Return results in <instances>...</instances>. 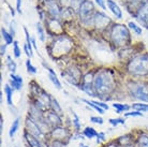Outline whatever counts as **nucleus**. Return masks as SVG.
Here are the masks:
<instances>
[{
    "mask_svg": "<svg viewBox=\"0 0 148 147\" xmlns=\"http://www.w3.org/2000/svg\"><path fill=\"white\" fill-rule=\"evenodd\" d=\"M92 86L100 98H106L115 88L114 73L110 70H101L93 78Z\"/></svg>",
    "mask_w": 148,
    "mask_h": 147,
    "instance_id": "nucleus-1",
    "label": "nucleus"
},
{
    "mask_svg": "<svg viewBox=\"0 0 148 147\" xmlns=\"http://www.w3.org/2000/svg\"><path fill=\"white\" fill-rule=\"evenodd\" d=\"M111 39L114 45L119 46V47L129 45L131 42V36H130L129 29L125 25L115 24L111 29Z\"/></svg>",
    "mask_w": 148,
    "mask_h": 147,
    "instance_id": "nucleus-2",
    "label": "nucleus"
},
{
    "mask_svg": "<svg viewBox=\"0 0 148 147\" xmlns=\"http://www.w3.org/2000/svg\"><path fill=\"white\" fill-rule=\"evenodd\" d=\"M128 71L132 75L144 76L148 74V55H137L130 60L128 63Z\"/></svg>",
    "mask_w": 148,
    "mask_h": 147,
    "instance_id": "nucleus-3",
    "label": "nucleus"
},
{
    "mask_svg": "<svg viewBox=\"0 0 148 147\" xmlns=\"http://www.w3.org/2000/svg\"><path fill=\"white\" fill-rule=\"evenodd\" d=\"M73 47V41L68 36H59L56 38V40L52 43V54L54 57H62L68 54Z\"/></svg>",
    "mask_w": 148,
    "mask_h": 147,
    "instance_id": "nucleus-4",
    "label": "nucleus"
},
{
    "mask_svg": "<svg viewBox=\"0 0 148 147\" xmlns=\"http://www.w3.org/2000/svg\"><path fill=\"white\" fill-rule=\"evenodd\" d=\"M129 89L131 95L134 98L148 102V84H145V83H130Z\"/></svg>",
    "mask_w": 148,
    "mask_h": 147,
    "instance_id": "nucleus-5",
    "label": "nucleus"
},
{
    "mask_svg": "<svg viewBox=\"0 0 148 147\" xmlns=\"http://www.w3.org/2000/svg\"><path fill=\"white\" fill-rule=\"evenodd\" d=\"M63 78H66L69 83L73 85H78L79 84V81H81V77H82V73L81 70H78V68L76 67H70L68 68L66 71H63L61 73Z\"/></svg>",
    "mask_w": 148,
    "mask_h": 147,
    "instance_id": "nucleus-6",
    "label": "nucleus"
},
{
    "mask_svg": "<svg viewBox=\"0 0 148 147\" xmlns=\"http://www.w3.org/2000/svg\"><path fill=\"white\" fill-rule=\"evenodd\" d=\"M95 12V5L91 1L85 0L83 3H82L79 10H78V14L79 17L83 21V23L88 22L89 19H93V15H91Z\"/></svg>",
    "mask_w": 148,
    "mask_h": 147,
    "instance_id": "nucleus-7",
    "label": "nucleus"
},
{
    "mask_svg": "<svg viewBox=\"0 0 148 147\" xmlns=\"http://www.w3.org/2000/svg\"><path fill=\"white\" fill-rule=\"evenodd\" d=\"M26 127H27V132H29L30 134H32L34 136L38 137L39 140L44 141L43 139H44L45 134L41 131V129H40V127H39V125L37 124V122L34 120L30 116L27 117V119H26Z\"/></svg>",
    "mask_w": 148,
    "mask_h": 147,
    "instance_id": "nucleus-8",
    "label": "nucleus"
},
{
    "mask_svg": "<svg viewBox=\"0 0 148 147\" xmlns=\"http://www.w3.org/2000/svg\"><path fill=\"white\" fill-rule=\"evenodd\" d=\"M111 24V19L102 12H96L93 14V26L97 29H104Z\"/></svg>",
    "mask_w": 148,
    "mask_h": 147,
    "instance_id": "nucleus-9",
    "label": "nucleus"
},
{
    "mask_svg": "<svg viewBox=\"0 0 148 147\" xmlns=\"http://www.w3.org/2000/svg\"><path fill=\"white\" fill-rule=\"evenodd\" d=\"M47 30L49 33H52L54 36H62L63 34V28L61 23L59 22L58 19H49L47 21Z\"/></svg>",
    "mask_w": 148,
    "mask_h": 147,
    "instance_id": "nucleus-10",
    "label": "nucleus"
},
{
    "mask_svg": "<svg viewBox=\"0 0 148 147\" xmlns=\"http://www.w3.org/2000/svg\"><path fill=\"white\" fill-rule=\"evenodd\" d=\"M44 118H45V120H46V122H47L52 128H55V127H58V126L61 125L60 115H58L56 112H54V111H47V112H45Z\"/></svg>",
    "mask_w": 148,
    "mask_h": 147,
    "instance_id": "nucleus-11",
    "label": "nucleus"
},
{
    "mask_svg": "<svg viewBox=\"0 0 148 147\" xmlns=\"http://www.w3.org/2000/svg\"><path fill=\"white\" fill-rule=\"evenodd\" d=\"M51 135H52V139L54 141H58V142H63V140L68 139L69 136V132H68L67 129L62 128V127H55V128L52 129L51 131Z\"/></svg>",
    "mask_w": 148,
    "mask_h": 147,
    "instance_id": "nucleus-12",
    "label": "nucleus"
},
{
    "mask_svg": "<svg viewBox=\"0 0 148 147\" xmlns=\"http://www.w3.org/2000/svg\"><path fill=\"white\" fill-rule=\"evenodd\" d=\"M135 16H136L138 22H141V24H143V25L146 26L148 28V1L143 3L140 7Z\"/></svg>",
    "mask_w": 148,
    "mask_h": 147,
    "instance_id": "nucleus-13",
    "label": "nucleus"
},
{
    "mask_svg": "<svg viewBox=\"0 0 148 147\" xmlns=\"http://www.w3.org/2000/svg\"><path fill=\"white\" fill-rule=\"evenodd\" d=\"M46 7H47V11L51 14L53 19H58L60 17V13H61V9L59 8L58 3L55 0H51L46 2Z\"/></svg>",
    "mask_w": 148,
    "mask_h": 147,
    "instance_id": "nucleus-14",
    "label": "nucleus"
},
{
    "mask_svg": "<svg viewBox=\"0 0 148 147\" xmlns=\"http://www.w3.org/2000/svg\"><path fill=\"white\" fill-rule=\"evenodd\" d=\"M25 139H26L27 143H28V145L30 147H43V142L44 141L39 140L38 137L30 134L29 132L25 133Z\"/></svg>",
    "mask_w": 148,
    "mask_h": 147,
    "instance_id": "nucleus-15",
    "label": "nucleus"
},
{
    "mask_svg": "<svg viewBox=\"0 0 148 147\" xmlns=\"http://www.w3.org/2000/svg\"><path fill=\"white\" fill-rule=\"evenodd\" d=\"M106 3H108V7L112 11V13H113L117 19H121L122 12H121V10H120V8H119L118 4L116 3L114 0H106Z\"/></svg>",
    "mask_w": 148,
    "mask_h": 147,
    "instance_id": "nucleus-16",
    "label": "nucleus"
},
{
    "mask_svg": "<svg viewBox=\"0 0 148 147\" xmlns=\"http://www.w3.org/2000/svg\"><path fill=\"white\" fill-rule=\"evenodd\" d=\"M10 84H11L12 88L16 89V90H21L23 87V78L19 75H15L11 74V78H10Z\"/></svg>",
    "mask_w": 148,
    "mask_h": 147,
    "instance_id": "nucleus-17",
    "label": "nucleus"
},
{
    "mask_svg": "<svg viewBox=\"0 0 148 147\" xmlns=\"http://www.w3.org/2000/svg\"><path fill=\"white\" fill-rule=\"evenodd\" d=\"M48 72H49V74H48V77L51 78V81H52V83L54 85H55V87L57 89H61V84H60L59 80L57 78V75L55 74V72L51 69V68H48Z\"/></svg>",
    "mask_w": 148,
    "mask_h": 147,
    "instance_id": "nucleus-18",
    "label": "nucleus"
},
{
    "mask_svg": "<svg viewBox=\"0 0 148 147\" xmlns=\"http://www.w3.org/2000/svg\"><path fill=\"white\" fill-rule=\"evenodd\" d=\"M1 33H2V37H3L4 41H5V44L9 45V44L14 43V41H13V36H12L11 33L8 32L4 28H1Z\"/></svg>",
    "mask_w": 148,
    "mask_h": 147,
    "instance_id": "nucleus-19",
    "label": "nucleus"
},
{
    "mask_svg": "<svg viewBox=\"0 0 148 147\" xmlns=\"http://www.w3.org/2000/svg\"><path fill=\"white\" fill-rule=\"evenodd\" d=\"M4 92L7 95V102L9 105H12L13 104V101H12V95H13V88L10 87L9 85H5L4 86Z\"/></svg>",
    "mask_w": 148,
    "mask_h": 147,
    "instance_id": "nucleus-20",
    "label": "nucleus"
},
{
    "mask_svg": "<svg viewBox=\"0 0 148 147\" xmlns=\"http://www.w3.org/2000/svg\"><path fill=\"white\" fill-rule=\"evenodd\" d=\"M51 107H52V111L56 112L58 115L62 114V110H61V107H60V105L58 104L57 100L54 99V98H52V99H51Z\"/></svg>",
    "mask_w": 148,
    "mask_h": 147,
    "instance_id": "nucleus-21",
    "label": "nucleus"
},
{
    "mask_svg": "<svg viewBox=\"0 0 148 147\" xmlns=\"http://www.w3.org/2000/svg\"><path fill=\"white\" fill-rule=\"evenodd\" d=\"M18 127H19V118H16L14 122H13V124H12L11 128H10L9 135L11 136V137H13V136H14V134L16 133V131H17Z\"/></svg>",
    "mask_w": 148,
    "mask_h": 147,
    "instance_id": "nucleus-22",
    "label": "nucleus"
},
{
    "mask_svg": "<svg viewBox=\"0 0 148 147\" xmlns=\"http://www.w3.org/2000/svg\"><path fill=\"white\" fill-rule=\"evenodd\" d=\"M84 134H85L86 137H88V139H92V137H95V136H98L99 133L97 132L93 128H89V127H87V128L84 130Z\"/></svg>",
    "mask_w": 148,
    "mask_h": 147,
    "instance_id": "nucleus-23",
    "label": "nucleus"
},
{
    "mask_svg": "<svg viewBox=\"0 0 148 147\" xmlns=\"http://www.w3.org/2000/svg\"><path fill=\"white\" fill-rule=\"evenodd\" d=\"M137 144H138V147H148V135L146 134L140 135L137 140Z\"/></svg>",
    "mask_w": 148,
    "mask_h": 147,
    "instance_id": "nucleus-24",
    "label": "nucleus"
},
{
    "mask_svg": "<svg viewBox=\"0 0 148 147\" xmlns=\"http://www.w3.org/2000/svg\"><path fill=\"white\" fill-rule=\"evenodd\" d=\"M113 107L116 109L117 113H120V112H123V111H128L130 109L129 105H127V104H120V103H114Z\"/></svg>",
    "mask_w": 148,
    "mask_h": 147,
    "instance_id": "nucleus-25",
    "label": "nucleus"
},
{
    "mask_svg": "<svg viewBox=\"0 0 148 147\" xmlns=\"http://www.w3.org/2000/svg\"><path fill=\"white\" fill-rule=\"evenodd\" d=\"M133 109L137 110L138 112H147V111H148V104L135 103V104H133Z\"/></svg>",
    "mask_w": 148,
    "mask_h": 147,
    "instance_id": "nucleus-26",
    "label": "nucleus"
},
{
    "mask_svg": "<svg viewBox=\"0 0 148 147\" xmlns=\"http://www.w3.org/2000/svg\"><path fill=\"white\" fill-rule=\"evenodd\" d=\"M84 1H85V0H72V1H71V8L73 9L74 11H78L82 3H83Z\"/></svg>",
    "mask_w": 148,
    "mask_h": 147,
    "instance_id": "nucleus-27",
    "label": "nucleus"
},
{
    "mask_svg": "<svg viewBox=\"0 0 148 147\" xmlns=\"http://www.w3.org/2000/svg\"><path fill=\"white\" fill-rule=\"evenodd\" d=\"M37 31H38V36L40 38V40L42 42H44L45 40V32H44V29H43V27L41 26V24H37Z\"/></svg>",
    "mask_w": 148,
    "mask_h": 147,
    "instance_id": "nucleus-28",
    "label": "nucleus"
},
{
    "mask_svg": "<svg viewBox=\"0 0 148 147\" xmlns=\"http://www.w3.org/2000/svg\"><path fill=\"white\" fill-rule=\"evenodd\" d=\"M129 27L132 30H134V32L136 33V34H138V36H141V34H142V28H141V27H138L135 23L130 22L129 23Z\"/></svg>",
    "mask_w": 148,
    "mask_h": 147,
    "instance_id": "nucleus-29",
    "label": "nucleus"
},
{
    "mask_svg": "<svg viewBox=\"0 0 148 147\" xmlns=\"http://www.w3.org/2000/svg\"><path fill=\"white\" fill-rule=\"evenodd\" d=\"M83 101H84L85 103H87L88 105H90V106L92 107V109H95L96 111H98L100 114H103V110H102L100 106H98V105H97V104L93 102V101H88V100H83Z\"/></svg>",
    "mask_w": 148,
    "mask_h": 147,
    "instance_id": "nucleus-30",
    "label": "nucleus"
},
{
    "mask_svg": "<svg viewBox=\"0 0 148 147\" xmlns=\"http://www.w3.org/2000/svg\"><path fill=\"white\" fill-rule=\"evenodd\" d=\"M7 65H8V67H9V69H10V71L14 73L15 71H16V63H14V60H12L11 57H8Z\"/></svg>",
    "mask_w": 148,
    "mask_h": 147,
    "instance_id": "nucleus-31",
    "label": "nucleus"
},
{
    "mask_svg": "<svg viewBox=\"0 0 148 147\" xmlns=\"http://www.w3.org/2000/svg\"><path fill=\"white\" fill-rule=\"evenodd\" d=\"M26 67H27V71L31 74H36L37 73V69H36V67H34L31 65V61H30L29 59L26 61Z\"/></svg>",
    "mask_w": 148,
    "mask_h": 147,
    "instance_id": "nucleus-32",
    "label": "nucleus"
},
{
    "mask_svg": "<svg viewBox=\"0 0 148 147\" xmlns=\"http://www.w3.org/2000/svg\"><path fill=\"white\" fill-rule=\"evenodd\" d=\"M13 46H14V56L16 58L21 57V49H19V47H18V42H17V41H14Z\"/></svg>",
    "mask_w": 148,
    "mask_h": 147,
    "instance_id": "nucleus-33",
    "label": "nucleus"
},
{
    "mask_svg": "<svg viewBox=\"0 0 148 147\" xmlns=\"http://www.w3.org/2000/svg\"><path fill=\"white\" fill-rule=\"evenodd\" d=\"M110 122H111L112 125L114 126H117L118 124H125V120L123 119H121V118H117V119H110Z\"/></svg>",
    "mask_w": 148,
    "mask_h": 147,
    "instance_id": "nucleus-34",
    "label": "nucleus"
},
{
    "mask_svg": "<svg viewBox=\"0 0 148 147\" xmlns=\"http://www.w3.org/2000/svg\"><path fill=\"white\" fill-rule=\"evenodd\" d=\"M63 8H71V1L72 0H59Z\"/></svg>",
    "mask_w": 148,
    "mask_h": 147,
    "instance_id": "nucleus-35",
    "label": "nucleus"
},
{
    "mask_svg": "<svg viewBox=\"0 0 148 147\" xmlns=\"http://www.w3.org/2000/svg\"><path fill=\"white\" fill-rule=\"evenodd\" d=\"M90 120L92 122H96V124H99V125H102L103 124V119L100 117H91L90 118Z\"/></svg>",
    "mask_w": 148,
    "mask_h": 147,
    "instance_id": "nucleus-36",
    "label": "nucleus"
},
{
    "mask_svg": "<svg viewBox=\"0 0 148 147\" xmlns=\"http://www.w3.org/2000/svg\"><path fill=\"white\" fill-rule=\"evenodd\" d=\"M93 102L96 103L98 106H100L102 110H108V104H105V103H102V102H98V101H93Z\"/></svg>",
    "mask_w": 148,
    "mask_h": 147,
    "instance_id": "nucleus-37",
    "label": "nucleus"
},
{
    "mask_svg": "<svg viewBox=\"0 0 148 147\" xmlns=\"http://www.w3.org/2000/svg\"><path fill=\"white\" fill-rule=\"evenodd\" d=\"M126 116H143L142 112H131V113H126Z\"/></svg>",
    "mask_w": 148,
    "mask_h": 147,
    "instance_id": "nucleus-38",
    "label": "nucleus"
},
{
    "mask_svg": "<svg viewBox=\"0 0 148 147\" xmlns=\"http://www.w3.org/2000/svg\"><path fill=\"white\" fill-rule=\"evenodd\" d=\"M104 1H105V0H96V2L98 3V5H99V7H101L103 10H106V7H105Z\"/></svg>",
    "mask_w": 148,
    "mask_h": 147,
    "instance_id": "nucleus-39",
    "label": "nucleus"
},
{
    "mask_svg": "<svg viewBox=\"0 0 148 147\" xmlns=\"http://www.w3.org/2000/svg\"><path fill=\"white\" fill-rule=\"evenodd\" d=\"M21 7H22V0H16V10H17V12H19V13H22Z\"/></svg>",
    "mask_w": 148,
    "mask_h": 147,
    "instance_id": "nucleus-40",
    "label": "nucleus"
},
{
    "mask_svg": "<svg viewBox=\"0 0 148 147\" xmlns=\"http://www.w3.org/2000/svg\"><path fill=\"white\" fill-rule=\"evenodd\" d=\"M73 122H74V125H75V127L77 129H79V122H78V118H77V116L74 114V120H73Z\"/></svg>",
    "mask_w": 148,
    "mask_h": 147,
    "instance_id": "nucleus-41",
    "label": "nucleus"
},
{
    "mask_svg": "<svg viewBox=\"0 0 148 147\" xmlns=\"http://www.w3.org/2000/svg\"><path fill=\"white\" fill-rule=\"evenodd\" d=\"M5 46H7V44H2V45H1V55H2V56L5 54Z\"/></svg>",
    "mask_w": 148,
    "mask_h": 147,
    "instance_id": "nucleus-42",
    "label": "nucleus"
},
{
    "mask_svg": "<svg viewBox=\"0 0 148 147\" xmlns=\"http://www.w3.org/2000/svg\"><path fill=\"white\" fill-rule=\"evenodd\" d=\"M137 2H140L141 4H143V3H145V2H147L148 0H136Z\"/></svg>",
    "mask_w": 148,
    "mask_h": 147,
    "instance_id": "nucleus-43",
    "label": "nucleus"
},
{
    "mask_svg": "<svg viewBox=\"0 0 148 147\" xmlns=\"http://www.w3.org/2000/svg\"><path fill=\"white\" fill-rule=\"evenodd\" d=\"M108 147H119V146H117V145H114V144H110V145H108Z\"/></svg>",
    "mask_w": 148,
    "mask_h": 147,
    "instance_id": "nucleus-44",
    "label": "nucleus"
},
{
    "mask_svg": "<svg viewBox=\"0 0 148 147\" xmlns=\"http://www.w3.org/2000/svg\"><path fill=\"white\" fill-rule=\"evenodd\" d=\"M123 147H133V146H131V145H127V146H123Z\"/></svg>",
    "mask_w": 148,
    "mask_h": 147,
    "instance_id": "nucleus-45",
    "label": "nucleus"
},
{
    "mask_svg": "<svg viewBox=\"0 0 148 147\" xmlns=\"http://www.w3.org/2000/svg\"><path fill=\"white\" fill-rule=\"evenodd\" d=\"M42 1H45V2H47V1H51V0H42Z\"/></svg>",
    "mask_w": 148,
    "mask_h": 147,
    "instance_id": "nucleus-46",
    "label": "nucleus"
}]
</instances>
